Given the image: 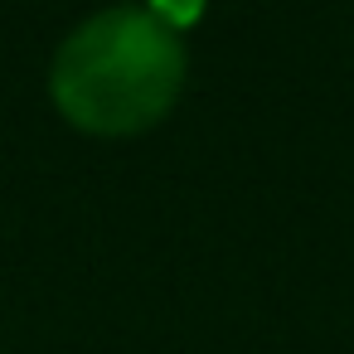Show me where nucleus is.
I'll use <instances>...</instances> for the list:
<instances>
[{"instance_id": "nucleus-1", "label": "nucleus", "mask_w": 354, "mask_h": 354, "mask_svg": "<svg viewBox=\"0 0 354 354\" xmlns=\"http://www.w3.org/2000/svg\"><path fill=\"white\" fill-rule=\"evenodd\" d=\"M185 88V44L175 25L141 6H112L83 20L54 54L49 97L88 136L151 131Z\"/></svg>"}]
</instances>
